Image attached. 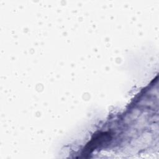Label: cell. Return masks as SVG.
<instances>
[{
  "label": "cell",
  "instance_id": "6da1fadb",
  "mask_svg": "<svg viewBox=\"0 0 159 159\" xmlns=\"http://www.w3.org/2000/svg\"><path fill=\"white\" fill-rule=\"evenodd\" d=\"M111 138V135L107 133H102L96 135L95 138L92 139V140L89 142V144L87 145L86 152H90L92 150L98 147L99 145H101L104 142H106L109 140Z\"/></svg>",
  "mask_w": 159,
  "mask_h": 159
}]
</instances>
